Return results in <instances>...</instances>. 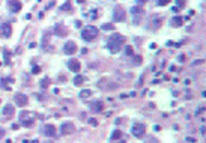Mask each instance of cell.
<instances>
[{
    "label": "cell",
    "mask_w": 206,
    "mask_h": 143,
    "mask_svg": "<svg viewBox=\"0 0 206 143\" xmlns=\"http://www.w3.org/2000/svg\"><path fill=\"white\" fill-rule=\"evenodd\" d=\"M123 44H125V36H122L121 33H115L107 39V48H108L110 53L115 54V53H119V51L122 50Z\"/></svg>",
    "instance_id": "1"
},
{
    "label": "cell",
    "mask_w": 206,
    "mask_h": 143,
    "mask_svg": "<svg viewBox=\"0 0 206 143\" xmlns=\"http://www.w3.org/2000/svg\"><path fill=\"white\" fill-rule=\"evenodd\" d=\"M98 32L99 30L95 27V26H87V27H84L81 30V38H83L84 41H87V42L95 41L96 36H98Z\"/></svg>",
    "instance_id": "2"
},
{
    "label": "cell",
    "mask_w": 206,
    "mask_h": 143,
    "mask_svg": "<svg viewBox=\"0 0 206 143\" xmlns=\"http://www.w3.org/2000/svg\"><path fill=\"white\" fill-rule=\"evenodd\" d=\"M20 123H21L23 127H32L33 123H35V115L32 112H27V110H23L21 113H20Z\"/></svg>",
    "instance_id": "3"
},
{
    "label": "cell",
    "mask_w": 206,
    "mask_h": 143,
    "mask_svg": "<svg viewBox=\"0 0 206 143\" xmlns=\"http://www.w3.org/2000/svg\"><path fill=\"white\" fill-rule=\"evenodd\" d=\"M113 20L117 21V23H123L127 20V12L122 6H116L115 8V12H113Z\"/></svg>",
    "instance_id": "4"
},
{
    "label": "cell",
    "mask_w": 206,
    "mask_h": 143,
    "mask_svg": "<svg viewBox=\"0 0 206 143\" xmlns=\"http://www.w3.org/2000/svg\"><path fill=\"white\" fill-rule=\"evenodd\" d=\"M131 133H132V136H134V137L142 139L143 136H144V133H146V128H144L143 123H138V122H137V123H134V125H132Z\"/></svg>",
    "instance_id": "5"
},
{
    "label": "cell",
    "mask_w": 206,
    "mask_h": 143,
    "mask_svg": "<svg viewBox=\"0 0 206 143\" xmlns=\"http://www.w3.org/2000/svg\"><path fill=\"white\" fill-rule=\"evenodd\" d=\"M75 133V125L72 122H63L60 127V134L68 136V134H74Z\"/></svg>",
    "instance_id": "6"
},
{
    "label": "cell",
    "mask_w": 206,
    "mask_h": 143,
    "mask_svg": "<svg viewBox=\"0 0 206 143\" xmlns=\"http://www.w3.org/2000/svg\"><path fill=\"white\" fill-rule=\"evenodd\" d=\"M8 8H9V11L12 12V14H17V12L21 11L23 5H21L20 0H8Z\"/></svg>",
    "instance_id": "7"
},
{
    "label": "cell",
    "mask_w": 206,
    "mask_h": 143,
    "mask_svg": "<svg viewBox=\"0 0 206 143\" xmlns=\"http://www.w3.org/2000/svg\"><path fill=\"white\" fill-rule=\"evenodd\" d=\"M42 131H44V134L47 136V137H56V136H57V129H56L54 125H51V123H47V125H44Z\"/></svg>",
    "instance_id": "8"
},
{
    "label": "cell",
    "mask_w": 206,
    "mask_h": 143,
    "mask_svg": "<svg viewBox=\"0 0 206 143\" xmlns=\"http://www.w3.org/2000/svg\"><path fill=\"white\" fill-rule=\"evenodd\" d=\"M63 51L66 54H75L77 53V44L74 41H68L63 45Z\"/></svg>",
    "instance_id": "9"
},
{
    "label": "cell",
    "mask_w": 206,
    "mask_h": 143,
    "mask_svg": "<svg viewBox=\"0 0 206 143\" xmlns=\"http://www.w3.org/2000/svg\"><path fill=\"white\" fill-rule=\"evenodd\" d=\"M143 14H144V11L142 9V6H134V8H131V15L134 17V21H136V24L138 23V20L143 17Z\"/></svg>",
    "instance_id": "10"
},
{
    "label": "cell",
    "mask_w": 206,
    "mask_h": 143,
    "mask_svg": "<svg viewBox=\"0 0 206 143\" xmlns=\"http://www.w3.org/2000/svg\"><path fill=\"white\" fill-rule=\"evenodd\" d=\"M14 100H15V102L18 104L20 107H26L27 106V102H29V98L26 96L24 94H15V96H14Z\"/></svg>",
    "instance_id": "11"
},
{
    "label": "cell",
    "mask_w": 206,
    "mask_h": 143,
    "mask_svg": "<svg viewBox=\"0 0 206 143\" xmlns=\"http://www.w3.org/2000/svg\"><path fill=\"white\" fill-rule=\"evenodd\" d=\"M0 33H2L3 38H9L12 35V27L9 23H3L2 26H0Z\"/></svg>",
    "instance_id": "12"
},
{
    "label": "cell",
    "mask_w": 206,
    "mask_h": 143,
    "mask_svg": "<svg viewBox=\"0 0 206 143\" xmlns=\"http://www.w3.org/2000/svg\"><path fill=\"white\" fill-rule=\"evenodd\" d=\"M66 65H68L69 71H72V73H78L80 68H81V65H80V62H78L77 59H69Z\"/></svg>",
    "instance_id": "13"
},
{
    "label": "cell",
    "mask_w": 206,
    "mask_h": 143,
    "mask_svg": "<svg viewBox=\"0 0 206 143\" xmlns=\"http://www.w3.org/2000/svg\"><path fill=\"white\" fill-rule=\"evenodd\" d=\"M89 107L92 112H102V108H104V102L102 101H94V102H90L89 104Z\"/></svg>",
    "instance_id": "14"
},
{
    "label": "cell",
    "mask_w": 206,
    "mask_h": 143,
    "mask_svg": "<svg viewBox=\"0 0 206 143\" xmlns=\"http://www.w3.org/2000/svg\"><path fill=\"white\" fill-rule=\"evenodd\" d=\"M54 32H56L57 36H66V35H68V29H66L63 24H56Z\"/></svg>",
    "instance_id": "15"
},
{
    "label": "cell",
    "mask_w": 206,
    "mask_h": 143,
    "mask_svg": "<svg viewBox=\"0 0 206 143\" xmlns=\"http://www.w3.org/2000/svg\"><path fill=\"white\" fill-rule=\"evenodd\" d=\"M182 23H184V18H182V17H179V15L171 18V26H173V27H181Z\"/></svg>",
    "instance_id": "16"
},
{
    "label": "cell",
    "mask_w": 206,
    "mask_h": 143,
    "mask_svg": "<svg viewBox=\"0 0 206 143\" xmlns=\"http://www.w3.org/2000/svg\"><path fill=\"white\" fill-rule=\"evenodd\" d=\"M3 115L5 116H12L14 115V107H12L11 104H6L5 108H3Z\"/></svg>",
    "instance_id": "17"
},
{
    "label": "cell",
    "mask_w": 206,
    "mask_h": 143,
    "mask_svg": "<svg viewBox=\"0 0 206 143\" xmlns=\"http://www.w3.org/2000/svg\"><path fill=\"white\" fill-rule=\"evenodd\" d=\"M121 139H122V131L115 129V131H113V134H111V137H110V140H121Z\"/></svg>",
    "instance_id": "18"
},
{
    "label": "cell",
    "mask_w": 206,
    "mask_h": 143,
    "mask_svg": "<svg viewBox=\"0 0 206 143\" xmlns=\"http://www.w3.org/2000/svg\"><path fill=\"white\" fill-rule=\"evenodd\" d=\"M83 83H84V77H81V75H77L75 79H74V84H75V86H81Z\"/></svg>",
    "instance_id": "19"
},
{
    "label": "cell",
    "mask_w": 206,
    "mask_h": 143,
    "mask_svg": "<svg viewBox=\"0 0 206 143\" xmlns=\"http://www.w3.org/2000/svg\"><path fill=\"white\" fill-rule=\"evenodd\" d=\"M80 96H81V98H89V96H92V90L84 89V90H81V92H80Z\"/></svg>",
    "instance_id": "20"
},
{
    "label": "cell",
    "mask_w": 206,
    "mask_h": 143,
    "mask_svg": "<svg viewBox=\"0 0 206 143\" xmlns=\"http://www.w3.org/2000/svg\"><path fill=\"white\" fill-rule=\"evenodd\" d=\"M48 84H50V79H44V80L41 81V86H42L44 89H47V87H48Z\"/></svg>",
    "instance_id": "21"
},
{
    "label": "cell",
    "mask_w": 206,
    "mask_h": 143,
    "mask_svg": "<svg viewBox=\"0 0 206 143\" xmlns=\"http://www.w3.org/2000/svg\"><path fill=\"white\" fill-rule=\"evenodd\" d=\"M185 3H187V0H176V6H178V8H184Z\"/></svg>",
    "instance_id": "22"
},
{
    "label": "cell",
    "mask_w": 206,
    "mask_h": 143,
    "mask_svg": "<svg viewBox=\"0 0 206 143\" xmlns=\"http://www.w3.org/2000/svg\"><path fill=\"white\" fill-rule=\"evenodd\" d=\"M102 29L104 30H113V29H115V26H113V24H102Z\"/></svg>",
    "instance_id": "23"
},
{
    "label": "cell",
    "mask_w": 206,
    "mask_h": 143,
    "mask_svg": "<svg viewBox=\"0 0 206 143\" xmlns=\"http://www.w3.org/2000/svg\"><path fill=\"white\" fill-rule=\"evenodd\" d=\"M152 24H155V29H158L159 26H161V18H155V20L152 21Z\"/></svg>",
    "instance_id": "24"
},
{
    "label": "cell",
    "mask_w": 206,
    "mask_h": 143,
    "mask_svg": "<svg viewBox=\"0 0 206 143\" xmlns=\"http://www.w3.org/2000/svg\"><path fill=\"white\" fill-rule=\"evenodd\" d=\"M68 9H71V3L69 2H66L63 6H60V11H68Z\"/></svg>",
    "instance_id": "25"
},
{
    "label": "cell",
    "mask_w": 206,
    "mask_h": 143,
    "mask_svg": "<svg viewBox=\"0 0 206 143\" xmlns=\"http://www.w3.org/2000/svg\"><path fill=\"white\" fill-rule=\"evenodd\" d=\"M171 2V0H158V5L159 6H165V5H169Z\"/></svg>",
    "instance_id": "26"
},
{
    "label": "cell",
    "mask_w": 206,
    "mask_h": 143,
    "mask_svg": "<svg viewBox=\"0 0 206 143\" xmlns=\"http://www.w3.org/2000/svg\"><path fill=\"white\" fill-rule=\"evenodd\" d=\"M89 123H90V125H92V127H96V125H98V122H96V119H94V118H90V119H89Z\"/></svg>",
    "instance_id": "27"
},
{
    "label": "cell",
    "mask_w": 206,
    "mask_h": 143,
    "mask_svg": "<svg viewBox=\"0 0 206 143\" xmlns=\"http://www.w3.org/2000/svg\"><path fill=\"white\" fill-rule=\"evenodd\" d=\"M3 54H5V63H9V59H8V50H5Z\"/></svg>",
    "instance_id": "28"
},
{
    "label": "cell",
    "mask_w": 206,
    "mask_h": 143,
    "mask_svg": "<svg viewBox=\"0 0 206 143\" xmlns=\"http://www.w3.org/2000/svg\"><path fill=\"white\" fill-rule=\"evenodd\" d=\"M39 73H41V68H39V66L33 68V74H39Z\"/></svg>",
    "instance_id": "29"
},
{
    "label": "cell",
    "mask_w": 206,
    "mask_h": 143,
    "mask_svg": "<svg viewBox=\"0 0 206 143\" xmlns=\"http://www.w3.org/2000/svg\"><path fill=\"white\" fill-rule=\"evenodd\" d=\"M125 51H127V54H128V56L134 53V51H132V48H131V47H127V50H125Z\"/></svg>",
    "instance_id": "30"
},
{
    "label": "cell",
    "mask_w": 206,
    "mask_h": 143,
    "mask_svg": "<svg viewBox=\"0 0 206 143\" xmlns=\"http://www.w3.org/2000/svg\"><path fill=\"white\" fill-rule=\"evenodd\" d=\"M134 59H136V63H140V62H142V57H140V56H136Z\"/></svg>",
    "instance_id": "31"
},
{
    "label": "cell",
    "mask_w": 206,
    "mask_h": 143,
    "mask_svg": "<svg viewBox=\"0 0 206 143\" xmlns=\"http://www.w3.org/2000/svg\"><path fill=\"white\" fill-rule=\"evenodd\" d=\"M136 2H137L138 5H144L146 2H148V0H136Z\"/></svg>",
    "instance_id": "32"
},
{
    "label": "cell",
    "mask_w": 206,
    "mask_h": 143,
    "mask_svg": "<svg viewBox=\"0 0 206 143\" xmlns=\"http://www.w3.org/2000/svg\"><path fill=\"white\" fill-rule=\"evenodd\" d=\"M179 62H185V56H184V54L179 56Z\"/></svg>",
    "instance_id": "33"
},
{
    "label": "cell",
    "mask_w": 206,
    "mask_h": 143,
    "mask_svg": "<svg viewBox=\"0 0 206 143\" xmlns=\"http://www.w3.org/2000/svg\"><path fill=\"white\" fill-rule=\"evenodd\" d=\"M3 136H5V129H3V128H0V139H2Z\"/></svg>",
    "instance_id": "34"
},
{
    "label": "cell",
    "mask_w": 206,
    "mask_h": 143,
    "mask_svg": "<svg viewBox=\"0 0 206 143\" xmlns=\"http://www.w3.org/2000/svg\"><path fill=\"white\" fill-rule=\"evenodd\" d=\"M187 142H196L194 137H187Z\"/></svg>",
    "instance_id": "35"
},
{
    "label": "cell",
    "mask_w": 206,
    "mask_h": 143,
    "mask_svg": "<svg viewBox=\"0 0 206 143\" xmlns=\"http://www.w3.org/2000/svg\"><path fill=\"white\" fill-rule=\"evenodd\" d=\"M75 26L77 27H81V21H75Z\"/></svg>",
    "instance_id": "36"
},
{
    "label": "cell",
    "mask_w": 206,
    "mask_h": 143,
    "mask_svg": "<svg viewBox=\"0 0 206 143\" xmlns=\"http://www.w3.org/2000/svg\"><path fill=\"white\" fill-rule=\"evenodd\" d=\"M77 2H78V3H84V2H86V0H77Z\"/></svg>",
    "instance_id": "37"
}]
</instances>
